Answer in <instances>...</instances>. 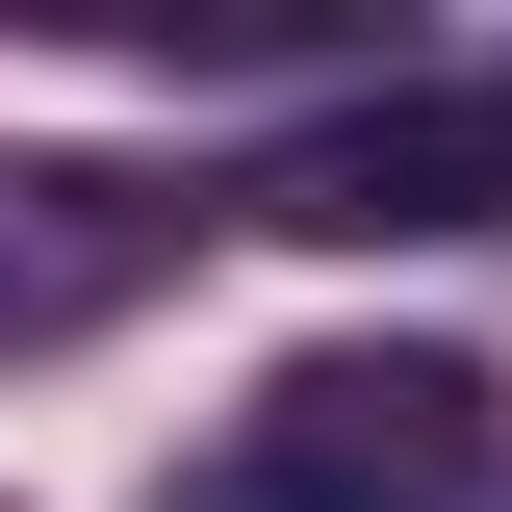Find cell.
Listing matches in <instances>:
<instances>
[{"label":"cell","mask_w":512,"mask_h":512,"mask_svg":"<svg viewBox=\"0 0 512 512\" xmlns=\"http://www.w3.org/2000/svg\"><path fill=\"white\" fill-rule=\"evenodd\" d=\"M487 461H512L487 359H436V333H333V359H282L154 512H487Z\"/></svg>","instance_id":"cell-1"},{"label":"cell","mask_w":512,"mask_h":512,"mask_svg":"<svg viewBox=\"0 0 512 512\" xmlns=\"http://www.w3.org/2000/svg\"><path fill=\"white\" fill-rule=\"evenodd\" d=\"M256 231H308V256H410V231H512V103H359V128H308V154L256 180Z\"/></svg>","instance_id":"cell-2"}]
</instances>
